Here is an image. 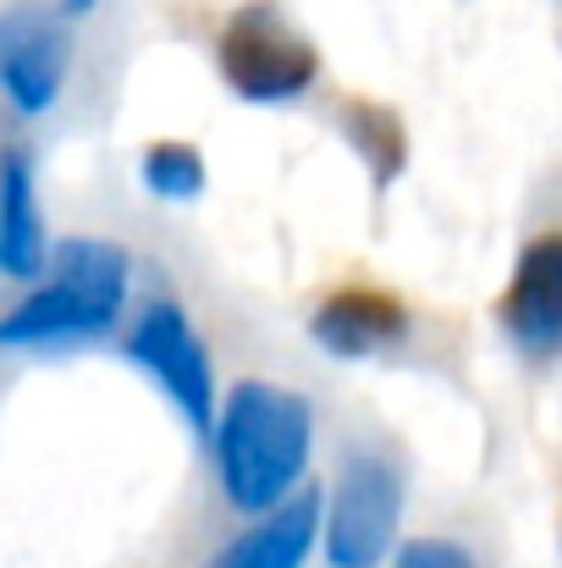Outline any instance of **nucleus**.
Returning a JSON list of instances; mask_svg holds the SVG:
<instances>
[{"label":"nucleus","mask_w":562,"mask_h":568,"mask_svg":"<svg viewBox=\"0 0 562 568\" xmlns=\"http://www.w3.org/2000/svg\"><path fill=\"white\" fill-rule=\"evenodd\" d=\"M50 260L44 243V210H39V189H33V166L28 155L6 150L0 155V276L11 282H33Z\"/></svg>","instance_id":"obj_10"},{"label":"nucleus","mask_w":562,"mask_h":568,"mask_svg":"<svg viewBox=\"0 0 562 568\" xmlns=\"http://www.w3.org/2000/svg\"><path fill=\"white\" fill-rule=\"evenodd\" d=\"M215 475L237 514H270L282 508L315 453V408L304 392H287L276 381H237L210 419Z\"/></svg>","instance_id":"obj_1"},{"label":"nucleus","mask_w":562,"mask_h":568,"mask_svg":"<svg viewBox=\"0 0 562 568\" xmlns=\"http://www.w3.org/2000/svg\"><path fill=\"white\" fill-rule=\"evenodd\" d=\"M309 332L331 359H375L380 348L402 343L408 310H402V298H391L380 287H348V293H331L315 310Z\"/></svg>","instance_id":"obj_8"},{"label":"nucleus","mask_w":562,"mask_h":568,"mask_svg":"<svg viewBox=\"0 0 562 568\" xmlns=\"http://www.w3.org/2000/svg\"><path fill=\"white\" fill-rule=\"evenodd\" d=\"M402 519V469L386 453H354L320 497V541L331 568H380Z\"/></svg>","instance_id":"obj_4"},{"label":"nucleus","mask_w":562,"mask_h":568,"mask_svg":"<svg viewBox=\"0 0 562 568\" xmlns=\"http://www.w3.org/2000/svg\"><path fill=\"white\" fill-rule=\"evenodd\" d=\"M50 282L0 315V348H61L105 337L127 310V254L105 237H67L44 260Z\"/></svg>","instance_id":"obj_2"},{"label":"nucleus","mask_w":562,"mask_h":568,"mask_svg":"<svg viewBox=\"0 0 562 568\" xmlns=\"http://www.w3.org/2000/svg\"><path fill=\"white\" fill-rule=\"evenodd\" d=\"M391 568H474V558L458 547V541H408Z\"/></svg>","instance_id":"obj_12"},{"label":"nucleus","mask_w":562,"mask_h":568,"mask_svg":"<svg viewBox=\"0 0 562 568\" xmlns=\"http://www.w3.org/2000/svg\"><path fill=\"white\" fill-rule=\"evenodd\" d=\"M94 0H61V17H89Z\"/></svg>","instance_id":"obj_13"},{"label":"nucleus","mask_w":562,"mask_h":568,"mask_svg":"<svg viewBox=\"0 0 562 568\" xmlns=\"http://www.w3.org/2000/svg\"><path fill=\"white\" fill-rule=\"evenodd\" d=\"M320 541V491H293L204 568H304Z\"/></svg>","instance_id":"obj_9"},{"label":"nucleus","mask_w":562,"mask_h":568,"mask_svg":"<svg viewBox=\"0 0 562 568\" xmlns=\"http://www.w3.org/2000/svg\"><path fill=\"white\" fill-rule=\"evenodd\" d=\"M72 78V33L55 6L11 0L0 6V94L22 116H44Z\"/></svg>","instance_id":"obj_6"},{"label":"nucleus","mask_w":562,"mask_h":568,"mask_svg":"<svg viewBox=\"0 0 562 568\" xmlns=\"http://www.w3.org/2000/svg\"><path fill=\"white\" fill-rule=\"evenodd\" d=\"M144 189L155 199H198L204 193V155L193 144H177V139H161L144 150Z\"/></svg>","instance_id":"obj_11"},{"label":"nucleus","mask_w":562,"mask_h":568,"mask_svg":"<svg viewBox=\"0 0 562 568\" xmlns=\"http://www.w3.org/2000/svg\"><path fill=\"white\" fill-rule=\"evenodd\" d=\"M127 359L183 408V419L198 436H210V419H215V365H210V348H204V337L187 321L183 304H172V298L144 304V315L127 332Z\"/></svg>","instance_id":"obj_5"},{"label":"nucleus","mask_w":562,"mask_h":568,"mask_svg":"<svg viewBox=\"0 0 562 568\" xmlns=\"http://www.w3.org/2000/svg\"><path fill=\"white\" fill-rule=\"evenodd\" d=\"M502 326L530 359H552L562 343V237L541 232L513 271V287L502 298Z\"/></svg>","instance_id":"obj_7"},{"label":"nucleus","mask_w":562,"mask_h":568,"mask_svg":"<svg viewBox=\"0 0 562 568\" xmlns=\"http://www.w3.org/2000/svg\"><path fill=\"white\" fill-rule=\"evenodd\" d=\"M215 67L226 89L248 105H287L320 78V50L270 0H248L226 17Z\"/></svg>","instance_id":"obj_3"}]
</instances>
